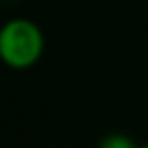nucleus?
<instances>
[{
  "instance_id": "obj_1",
  "label": "nucleus",
  "mask_w": 148,
  "mask_h": 148,
  "mask_svg": "<svg viewBox=\"0 0 148 148\" xmlns=\"http://www.w3.org/2000/svg\"><path fill=\"white\" fill-rule=\"evenodd\" d=\"M44 50V35L31 20H9L0 28V59L9 68L26 70L37 63Z\"/></svg>"
},
{
  "instance_id": "obj_2",
  "label": "nucleus",
  "mask_w": 148,
  "mask_h": 148,
  "mask_svg": "<svg viewBox=\"0 0 148 148\" xmlns=\"http://www.w3.org/2000/svg\"><path fill=\"white\" fill-rule=\"evenodd\" d=\"M98 148H135V144L126 135H109L100 142Z\"/></svg>"
},
{
  "instance_id": "obj_3",
  "label": "nucleus",
  "mask_w": 148,
  "mask_h": 148,
  "mask_svg": "<svg viewBox=\"0 0 148 148\" xmlns=\"http://www.w3.org/2000/svg\"><path fill=\"white\" fill-rule=\"evenodd\" d=\"M142 148H148V144H146V146H142Z\"/></svg>"
}]
</instances>
